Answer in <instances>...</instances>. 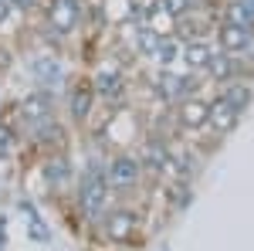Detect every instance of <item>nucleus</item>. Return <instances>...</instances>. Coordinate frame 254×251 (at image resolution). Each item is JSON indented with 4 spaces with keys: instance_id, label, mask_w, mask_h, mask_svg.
I'll list each match as a JSON object with an SVG mask.
<instances>
[{
    "instance_id": "9b49d317",
    "label": "nucleus",
    "mask_w": 254,
    "mask_h": 251,
    "mask_svg": "<svg viewBox=\"0 0 254 251\" xmlns=\"http://www.w3.org/2000/svg\"><path fill=\"white\" fill-rule=\"evenodd\" d=\"M214 44L207 38H190V41H183L180 44V58H183V65L190 68V72H207V65H210V58H214Z\"/></svg>"
},
{
    "instance_id": "7ed1b4c3",
    "label": "nucleus",
    "mask_w": 254,
    "mask_h": 251,
    "mask_svg": "<svg viewBox=\"0 0 254 251\" xmlns=\"http://www.w3.org/2000/svg\"><path fill=\"white\" fill-rule=\"evenodd\" d=\"M217 44H220V51H227L234 58H248V51L254 48V27L237 24V20H224L217 27Z\"/></svg>"
},
{
    "instance_id": "a211bd4d",
    "label": "nucleus",
    "mask_w": 254,
    "mask_h": 251,
    "mask_svg": "<svg viewBox=\"0 0 254 251\" xmlns=\"http://www.w3.org/2000/svg\"><path fill=\"white\" fill-rule=\"evenodd\" d=\"M10 3H14L17 10H27V7H34V0H10Z\"/></svg>"
},
{
    "instance_id": "20e7f679",
    "label": "nucleus",
    "mask_w": 254,
    "mask_h": 251,
    "mask_svg": "<svg viewBox=\"0 0 254 251\" xmlns=\"http://www.w3.org/2000/svg\"><path fill=\"white\" fill-rule=\"evenodd\" d=\"M156 88H159V95L166 98V102H180V98H187V95H193L196 88H200V78H196V72H176V68H166L163 75L156 78Z\"/></svg>"
},
{
    "instance_id": "0eeeda50",
    "label": "nucleus",
    "mask_w": 254,
    "mask_h": 251,
    "mask_svg": "<svg viewBox=\"0 0 254 251\" xmlns=\"http://www.w3.org/2000/svg\"><path fill=\"white\" fill-rule=\"evenodd\" d=\"M146 163L153 167V173H163V176H180L183 173L180 156H176L166 143H159V139H149V143H146Z\"/></svg>"
},
{
    "instance_id": "6e6552de",
    "label": "nucleus",
    "mask_w": 254,
    "mask_h": 251,
    "mask_svg": "<svg viewBox=\"0 0 254 251\" xmlns=\"http://www.w3.org/2000/svg\"><path fill=\"white\" fill-rule=\"evenodd\" d=\"M102 228H105V238H109V241H116V245H126V241L136 234L139 221H136V214H132V211L119 207V211H109V214H105Z\"/></svg>"
},
{
    "instance_id": "1a4fd4ad",
    "label": "nucleus",
    "mask_w": 254,
    "mask_h": 251,
    "mask_svg": "<svg viewBox=\"0 0 254 251\" xmlns=\"http://www.w3.org/2000/svg\"><path fill=\"white\" fill-rule=\"evenodd\" d=\"M81 20V3L78 0H51L48 3V24L61 31V34H68V31H75Z\"/></svg>"
},
{
    "instance_id": "6ab92c4d",
    "label": "nucleus",
    "mask_w": 254,
    "mask_h": 251,
    "mask_svg": "<svg viewBox=\"0 0 254 251\" xmlns=\"http://www.w3.org/2000/svg\"><path fill=\"white\" fill-rule=\"evenodd\" d=\"M3 17H7V0H0V24H3Z\"/></svg>"
},
{
    "instance_id": "9d476101",
    "label": "nucleus",
    "mask_w": 254,
    "mask_h": 251,
    "mask_svg": "<svg viewBox=\"0 0 254 251\" xmlns=\"http://www.w3.org/2000/svg\"><path fill=\"white\" fill-rule=\"evenodd\" d=\"M92 88H95L98 98H105L109 105H119L122 98H126V75L119 72V68H102L92 82Z\"/></svg>"
},
{
    "instance_id": "f03ea898",
    "label": "nucleus",
    "mask_w": 254,
    "mask_h": 251,
    "mask_svg": "<svg viewBox=\"0 0 254 251\" xmlns=\"http://www.w3.org/2000/svg\"><path fill=\"white\" fill-rule=\"evenodd\" d=\"M78 200H81V207H85L88 217H98V214L105 211V204H109V180H105V173L85 170L81 183H78Z\"/></svg>"
},
{
    "instance_id": "f8f14e48",
    "label": "nucleus",
    "mask_w": 254,
    "mask_h": 251,
    "mask_svg": "<svg viewBox=\"0 0 254 251\" xmlns=\"http://www.w3.org/2000/svg\"><path fill=\"white\" fill-rule=\"evenodd\" d=\"M20 116L27 122H51V95L48 92H31L27 98H20Z\"/></svg>"
},
{
    "instance_id": "423d86ee",
    "label": "nucleus",
    "mask_w": 254,
    "mask_h": 251,
    "mask_svg": "<svg viewBox=\"0 0 254 251\" xmlns=\"http://www.w3.org/2000/svg\"><path fill=\"white\" fill-rule=\"evenodd\" d=\"M176 126L187 133H200L207 129V98L200 95H187L176 102Z\"/></svg>"
},
{
    "instance_id": "4468645a",
    "label": "nucleus",
    "mask_w": 254,
    "mask_h": 251,
    "mask_svg": "<svg viewBox=\"0 0 254 251\" xmlns=\"http://www.w3.org/2000/svg\"><path fill=\"white\" fill-rule=\"evenodd\" d=\"M95 88L92 85H78L75 92H71V119L75 122H85L88 112H92V105H95Z\"/></svg>"
},
{
    "instance_id": "39448f33",
    "label": "nucleus",
    "mask_w": 254,
    "mask_h": 251,
    "mask_svg": "<svg viewBox=\"0 0 254 251\" xmlns=\"http://www.w3.org/2000/svg\"><path fill=\"white\" fill-rule=\"evenodd\" d=\"M105 180H109V187H116V190H132L139 180H142V163L129 153H119V156H112V163H109V170H105Z\"/></svg>"
},
{
    "instance_id": "ddd939ff",
    "label": "nucleus",
    "mask_w": 254,
    "mask_h": 251,
    "mask_svg": "<svg viewBox=\"0 0 254 251\" xmlns=\"http://www.w3.org/2000/svg\"><path fill=\"white\" fill-rule=\"evenodd\" d=\"M237 72H241V58L227 55V51H214V58H210V65H207L203 75L214 78V82H231Z\"/></svg>"
},
{
    "instance_id": "dca6fc26",
    "label": "nucleus",
    "mask_w": 254,
    "mask_h": 251,
    "mask_svg": "<svg viewBox=\"0 0 254 251\" xmlns=\"http://www.w3.org/2000/svg\"><path fill=\"white\" fill-rule=\"evenodd\" d=\"M163 7H166V14H173V17H187V14H190V0H163Z\"/></svg>"
},
{
    "instance_id": "f3484780",
    "label": "nucleus",
    "mask_w": 254,
    "mask_h": 251,
    "mask_svg": "<svg viewBox=\"0 0 254 251\" xmlns=\"http://www.w3.org/2000/svg\"><path fill=\"white\" fill-rule=\"evenodd\" d=\"M64 170H68V167H64V163H51V167H48V176H51V180H61V176H64Z\"/></svg>"
},
{
    "instance_id": "f257e3e1",
    "label": "nucleus",
    "mask_w": 254,
    "mask_h": 251,
    "mask_svg": "<svg viewBox=\"0 0 254 251\" xmlns=\"http://www.w3.org/2000/svg\"><path fill=\"white\" fill-rule=\"evenodd\" d=\"M254 92L248 85H227L224 92H217L207 102V129L217 136H227L237 126V119L244 116V109L251 105Z\"/></svg>"
},
{
    "instance_id": "2eb2a0df",
    "label": "nucleus",
    "mask_w": 254,
    "mask_h": 251,
    "mask_svg": "<svg viewBox=\"0 0 254 251\" xmlns=\"http://www.w3.org/2000/svg\"><path fill=\"white\" fill-rule=\"evenodd\" d=\"M14 146H17V136L10 126H0V156H10L14 153Z\"/></svg>"
}]
</instances>
